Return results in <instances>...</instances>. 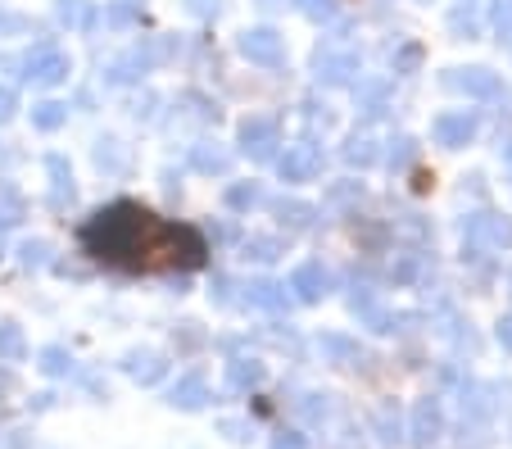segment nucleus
<instances>
[{
	"instance_id": "nucleus-26",
	"label": "nucleus",
	"mask_w": 512,
	"mask_h": 449,
	"mask_svg": "<svg viewBox=\"0 0 512 449\" xmlns=\"http://www.w3.org/2000/svg\"><path fill=\"white\" fill-rule=\"evenodd\" d=\"M218 431H223L227 440H250V427H245V422H232V418L218 422Z\"/></svg>"
},
{
	"instance_id": "nucleus-18",
	"label": "nucleus",
	"mask_w": 512,
	"mask_h": 449,
	"mask_svg": "<svg viewBox=\"0 0 512 449\" xmlns=\"http://www.w3.org/2000/svg\"><path fill=\"white\" fill-rule=\"evenodd\" d=\"M281 286H272V282H254V286H245V300L250 304H259V309H281L286 304V295H277Z\"/></svg>"
},
{
	"instance_id": "nucleus-10",
	"label": "nucleus",
	"mask_w": 512,
	"mask_h": 449,
	"mask_svg": "<svg viewBox=\"0 0 512 449\" xmlns=\"http://www.w3.org/2000/svg\"><path fill=\"white\" fill-rule=\"evenodd\" d=\"M227 386H232V391H254V386H263V363L259 359H232L227 363Z\"/></svg>"
},
{
	"instance_id": "nucleus-16",
	"label": "nucleus",
	"mask_w": 512,
	"mask_h": 449,
	"mask_svg": "<svg viewBox=\"0 0 512 449\" xmlns=\"http://www.w3.org/2000/svg\"><path fill=\"white\" fill-rule=\"evenodd\" d=\"M41 372H46V377H68V372H73V354H68L64 345H46V350H41Z\"/></svg>"
},
{
	"instance_id": "nucleus-6",
	"label": "nucleus",
	"mask_w": 512,
	"mask_h": 449,
	"mask_svg": "<svg viewBox=\"0 0 512 449\" xmlns=\"http://www.w3.org/2000/svg\"><path fill=\"white\" fill-rule=\"evenodd\" d=\"M123 368L132 372L141 386H155V381L168 372V363H164V354H155V350H132V354L123 359Z\"/></svg>"
},
{
	"instance_id": "nucleus-24",
	"label": "nucleus",
	"mask_w": 512,
	"mask_h": 449,
	"mask_svg": "<svg viewBox=\"0 0 512 449\" xmlns=\"http://www.w3.org/2000/svg\"><path fill=\"white\" fill-rule=\"evenodd\" d=\"M254 200H259L254 186H232V191H227V205L232 209H245V205H254Z\"/></svg>"
},
{
	"instance_id": "nucleus-19",
	"label": "nucleus",
	"mask_w": 512,
	"mask_h": 449,
	"mask_svg": "<svg viewBox=\"0 0 512 449\" xmlns=\"http://www.w3.org/2000/svg\"><path fill=\"white\" fill-rule=\"evenodd\" d=\"M19 264L23 268H46L50 264V245L46 241H23L19 245Z\"/></svg>"
},
{
	"instance_id": "nucleus-2",
	"label": "nucleus",
	"mask_w": 512,
	"mask_h": 449,
	"mask_svg": "<svg viewBox=\"0 0 512 449\" xmlns=\"http://www.w3.org/2000/svg\"><path fill=\"white\" fill-rule=\"evenodd\" d=\"M23 78H28L32 87H59V82L68 78V55L55 46H37L23 59Z\"/></svg>"
},
{
	"instance_id": "nucleus-15",
	"label": "nucleus",
	"mask_w": 512,
	"mask_h": 449,
	"mask_svg": "<svg viewBox=\"0 0 512 449\" xmlns=\"http://www.w3.org/2000/svg\"><path fill=\"white\" fill-rule=\"evenodd\" d=\"M55 14H59V23H68V28H91L87 0H55Z\"/></svg>"
},
{
	"instance_id": "nucleus-22",
	"label": "nucleus",
	"mask_w": 512,
	"mask_h": 449,
	"mask_svg": "<svg viewBox=\"0 0 512 449\" xmlns=\"http://www.w3.org/2000/svg\"><path fill=\"white\" fill-rule=\"evenodd\" d=\"M105 19H109V28H127V23H136V0H118Z\"/></svg>"
},
{
	"instance_id": "nucleus-20",
	"label": "nucleus",
	"mask_w": 512,
	"mask_h": 449,
	"mask_svg": "<svg viewBox=\"0 0 512 449\" xmlns=\"http://www.w3.org/2000/svg\"><path fill=\"white\" fill-rule=\"evenodd\" d=\"M195 168H200V173H223L227 155L223 150H213V146H195Z\"/></svg>"
},
{
	"instance_id": "nucleus-4",
	"label": "nucleus",
	"mask_w": 512,
	"mask_h": 449,
	"mask_svg": "<svg viewBox=\"0 0 512 449\" xmlns=\"http://www.w3.org/2000/svg\"><path fill=\"white\" fill-rule=\"evenodd\" d=\"M168 404L182 413H195L209 404V381H204V372H186V377L173 381V391H168Z\"/></svg>"
},
{
	"instance_id": "nucleus-23",
	"label": "nucleus",
	"mask_w": 512,
	"mask_h": 449,
	"mask_svg": "<svg viewBox=\"0 0 512 449\" xmlns=\"http://www.w3.org/2000/svg\"><path fill=\"white\" fill-rule=\"evenodd\" d=\"M0 449H32V431H28V427L0 431Z\"/></svg>"
},
{
	"instance_id": "nucleus-25",
	"label": "nucleus",
	"mask_w": 512,
	"mask_h": 449,
	"mask_svg": "<svg viewBox=\"0 0 512 449\" xmlns=\"http://www.w3.org/2000/svg\"><path fill=\"white\" fill-rule=\"evenodd\" d=\"M14 109H19V96H14L10 87H0V123H10Z\"/></svg>"
},
{
	"instance_id": "nucleus-8",
	"label": "nucleus",
	"mask_w": 512,
	"mask_h": 449,
	"mask_svg": "<svg viewBox=\"0 0 512 449\" xmlns=\"http://www.w3.org/2000/svg\"><path fill=\"white\" fill-rule=\"evenodd\" d=\"M241 141H245V150H250V155H268L272 150V141H277V123H272V118H250V123L241 127Z\"/></svg>"
},
{
	"instance_id": "nucleus-14",
	"label": "nucleus",
	"mask_w": 512,
	"mask_h": 449,
	"mask_svg": "<svg viewBox=\"0 0 512 449\" xmlns=\"http://www.w3.org/2000/svg\"><path fill=\"white\" fill-rule=\"evenodd\" d=\"M19 218H23V196H19V186L0 182V232H5V227H14Z\"/></svg>"
},
{
	"instance_id": "nucleus-5",
	"label": "nucleus",
	"mask_w": 512,
	"mask_h": 449,
	"mask_svg": "<svg viewBox=\"0 0 512 449\" xmlns=\"http://www.w3.org/2000/svg\"><path fill=\"white\" fill-rule=\"evenodd\" d=\"M241 55L254 59V64H277L281 59V37L272 28H254L241 37Z\"/></svg>"
},
{
	"instance_id": "nucleus-12",
	"label": "nucleus",
	"mask_w": 512,
	"mask_h": 449,
	"mask_svg": "<svg viewBox=\"0 0 512 449\" xmlns=\"http://www.w3.org/2000/svg\"><path fill=\"white\" fill-rule=\"evenodd\" d=\"M28 354V341H23L19 323H0V363H19Z\"/></svg>"
},
{
	"instance_id": "nucleus-28",
	"label": "nucleus",
	"mask_w": 512,
	"mask_h": 449,
	"mask_svg": "<svg viewBox=\"0 0 512 449\" xmlns=\"http://www.w3.org/2000/svg\"><path fill=\"white\" fill-rule=\"evenodd\" d=\"M499 341H503V350L512 354V313H508V318H503V323H499Z\"/></svg>"
},
{
	"instance_id": "nucleus-27",
	"label": "nucleus",
	"mask_w": 512,
	"mask_h": 449,
	"mask_svg": "<svg viewBox=\"0 0 512 449\" xmlns=\"http://www.w3.org/2000/svg\"><path fill=\"white\" fill-rule=\"evenodd\" d=\"M277 449H309V445H304V436H295V431H286V436H277Z\"/></svg>"
},
{
	"instance_id": "nucleus-3",
	"label": "nucleus",
	"mask_w": 512,
	"mask_h": 449,
	"mask_svg": "<svg viewBox=\"0 0 512 449\" xmlns=\"http://www.w3.org/2000/svg\"><path fill=\"white\" fill-rule=\"evenodd\" d=\"M159 55H164L159 46H145V50L136 46V50H127L123 59H114V64L105 69V82H114V87H123V82H136L145 69H150V64H155Z\"/></svg>"
},
{
	"instance_id": "nucleus-1",
	"label": "nucleus",
	"mask_w": 512,
	"mask_h": 449,
	"mask_svg": "<svg viewBox=\"0 0 512 449\" xmlns=\"http://www.w3.org/2000/svg\"><path fill=\"white\" fill-rule=\"evenodd\" d=\"M82 245L96 259L118 268H141V273H164V268H200L204 241L191 227H173L155 218L150 209L118 200V205L100 209L87 227H82Z\"/></svg>"
},
{
	"instance_id": "nucleus-11",
	"label": "nucleus",
	"mask_w": 512,
	"mask_h": 449,
	"mask_svg": "<svg viewBox=\"0 0 512 449\" xmlns=\"http://www.w3.org/2000/svg\"><path fill=\"white\" fill-rule=\"evenodd\" d=\"M290 286L300 291V300H318V295H327V273L318 264H304L300 273L290 277Z\"/></svg>"
},
{
	"instance_id": "nucleus-21",
	"label": "nucleus",
	"mask_w": 512,
	"mask_h": 449,
	"mask_svg": "<svg viewBox=\"0 0 512 449\" xmlns=\"http://www.w3.org/2000/svg\"><path fill=\"white\" fill-rule=\"evenodd\" d=\"M440 137L454 146V141H463V137H472V118L467 114H458V118H440Z\"/></svg>"
},
{
	"instance_id": "nucleus-13",
	"label": "nucleus",
	"mask_w": 512,
	"mask_h": 449,
	"mask_svg": "<svg viewBox=\"0 0 512 449\" xmlns=\"http://www.w3.org/2000/svg\"><path fill=\"white\" fill-rule=\"evenodd\" d=\"M64 118H68V105H59V100H41L32 109V127L37 132H55V127H64Z\"/></svg>"
},
{
	"instance_id": "nucleus-9",
	"label": "nucleus",
	"mask_w": 512,
	"mask_h": 449,
	"mask_svg": "<svg viewBox=\"0 0 512 449\" xmlns=\"http://www.w3.org/2000/svg\"><path fill=\"white\" fill-rule=\"evenodd\" d=\"M313 168H318V150L313 146H295V150H286V159H281V177H286V182H304Z\"/></svg>"
},
{
	"instance_id": "nucleus-17",
	"label": "nucleus",
	"mask_w": 512,
	"mask_h": 449,
	"mask_svg": "<svg viewBox=\"0 0 512 449\" xmlns=\"http://www.w3.org/2000/svg\"><path fill=\"white\" fill-rule=\"evenodd\" d=\"M46 168H50V182H55V205L73 200V177H68V164H64V159L50 155V159H46Z\"/></svg>"
},
{
	"instance_id": "nucleus-7",
	"label": "nucleus",
	"mask_w": 512,
	"mask_h": 449,
	"mask_svg": "<svg viewBox=\"0 0 512 449\" xmlns=\"http://www.w3.org/2000/svg\"><path fill=\"white\" fill-rule=\"evenodd\" d=\"M440 431H445L440 404H435V400H422V404L413 409V440H417V445H431V440H440Z\"/></svg>"
}]
</instances>
